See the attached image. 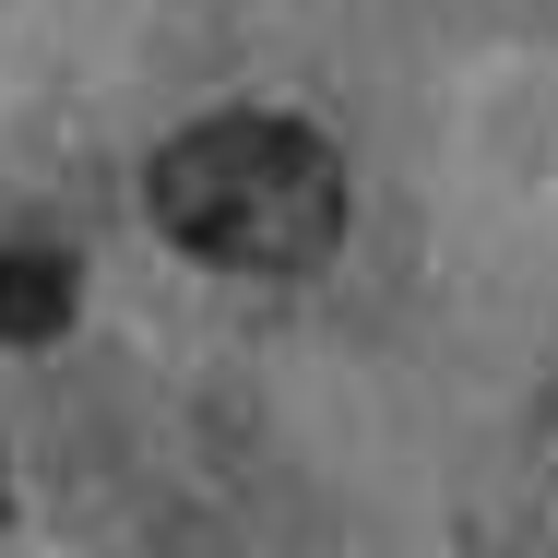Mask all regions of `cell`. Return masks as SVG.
<instances>
[{
  "instance_id": "cell-2",
  "label": "cell",
  "mask_w": 558,
  "mask_h": 558,
  "mask_svg": "<svg viewBox=\"0 0 558 558\" xmlns=\"http://www.w3.org/2000/svg\"><path fill=\"white\" fill-rule=\"evenodd\" d=\"M60 322H72V262L12 238L0 250V333H60Z\"/></svg>"
},
{
  "instance_id": "cell-1",
  "label": "cell",
  "mask_w": 558,
  "mask_h": 558,
  "mask_svg": "<svg viewBox=\"0 0 558 558\" xmlns=\"http://www.w3.org/2000/svg\"><path fill=\"white\" fill-rule=\"evenodd\" d=\"M155 226L226 274H310L344 238V167L298 119H203L155 155Z\"/></svg>"
}]
</instances>
